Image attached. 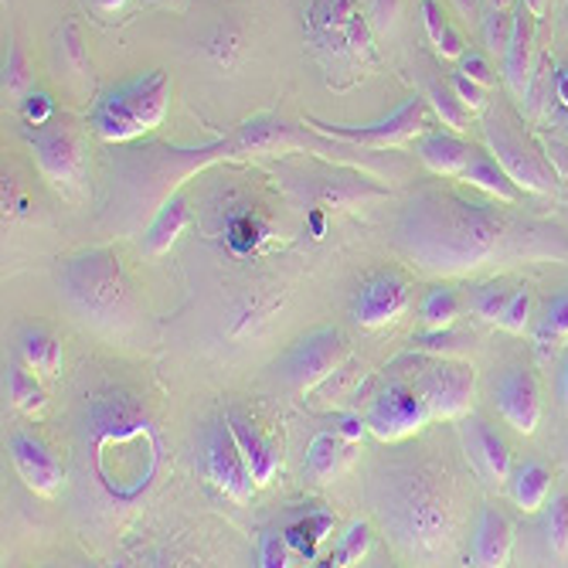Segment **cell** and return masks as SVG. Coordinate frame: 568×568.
<instances>
[{"instance_id": "38", "label": "cell", "mask_w": 568, "mask_h": 568, "mask_svg": "<svg viewBox=\"0 0 568 568\" xmlns=\"http://www.w3.org/2000/svg\"><path fill=\"white\" fill-rule=\"evenodd\" d=\"M460 72H466L473 82H480V85H487V89H494V82H497V76H494V69L487 66V58L484 55H477V51H463V58H460Z\"/></svg>"}, {"instance_id": "10", "label": "cell", "mask_w": 568, "mask_h": 568, "mask_svg": "<svg viewBox=\"0 0 568 568\" xmlns=\"http://www.w3.org/2000/svg\"><path fill=\"white\" fill-rule=\"evenodd\" d=\"M201 463H205V473H208V480L218 487V490H225L232 500H248L252 490H256V477H252V470L235 443V436L225 426H211L205 432V447H201Z\"/></svg>"}, {"instance_id": "14", "label": "cell", "mask_w": 568, "mask_h": 568, "mask_svg": "<svg viewBox=\"0 0 568 568\" xmlns=\"http://www.w3.org/2000/svg\"><path fill=\"white\" fill-rule=\"evenodd\" d=\"M8 450H11L14 470L21 473V480L35 494L51 497L61 487V463L51 456V450L42 443V439L27 436V432H14Z\"/></svg>"}, {"instance_id": "6", "label": "cell", "mask_w": 568, "mask_h": 568, "mask_svg": "<svg viewBox=\"0 0 568 568\" xmlns=\"http://www.w3.org/2000/svg\"><path fill=\"white\" fill-rule=\"evenodd\" d=\"M347 361V337L337 327H321L306 334L282 364V378L293 392H310L324 385L331 374H337V368Z\"/></svg>"}, {"instance_id": "35", "label": "cell", "mask_w": 568, "mask_h": 568, "mask_svg": "<svg viewBox=\"0 0 568 568\" xmlns=\"http://www.w3.org/2000/svg\"><path fill=\"white\" fill-rule=\"evenodd\" d=\"M531 324V293L528 290H514L508 300V310H503L500 327L511 331V334H524Z\"/></svg>"}, {"instance_id": "12", "label": "cell", "mask_w": 568, "mask_h": 568, "mask_svg": "<svg viewBox=\"0 0 568 568\" xmlns=\"http://www.w3.org/2000/svg\"><path fill=\"white\" fill-rule=\"evenodd\" d=\"M313 31H317L321 45H331L337 51H361L368 45V24L355 0H317Z\"/></svg>"}, {"instance_id": "8", "label": "cell", "mask_w": 568, "mask_h": 568, "mask_svg": "<svg viewBox=\"0 0 568 568\" xmlns=\"http://www.w3.org/2000/svg\"><path fill=\"white\" fill-rule=\"evenodd\" d=\"M368 429L382 443H402V439L422 432V426L432 419L426 398L402 382H392L385 392H378L368 405Z\"/></svg>"}, {"instance_id": "5", "label": "cell", "mask_w": 568, "mask_h": 568, "mask_svg": "<svg viewBox=\"0 0 568 568\" xmlns=\"http://www.w3.org/2000/svg\"><path fill=\"white\" fill-rule=\"evenodd\" d=\"M487 143L497 153V161L503 164V171H508L518 181V187H524V192L548 195L555 187L552 164L545 161V157L538 153V147H534L521 130H514V123H511L508 113H494L487 119Z\"/></svg>"}, {"instance_id": "15", "label": "cell", "mask_w": 568, "mask_h": 568, "mask_svg": "<svg viewBox=\"0 0 568 568\" xmlns=\"http://www.w3.org/2000/svg\"><path fill=\"white\" fill-rule=\"evenodd\" d=\"M31 143H35L38 164L51 177V184L72 187L82 181V150L69 130H38Z\"/></svg>"}, {"instance_id": "39", "label": "cell", "mask_w": 568, "mask_h": 568, "mask_svg": "<svg viewBox=\"0 0 568 568\" xmlns=\"http://www.w3.org/2000/svg\"><path fill=\"white\" fill-rule=\"evenodd\" d=\"M24 85H27L24 55H21L18 48H11V51H8V61H4V89L18 96V92H24Z\"/></svg>"}, {"instance_id": "11", "label": "cell", "mask_w": 568, "mask_h": 568, "mask_svg": "<svg viewBox=\"0 0 568 568\" xmlns=\"http://www.w3.org/2000/svg\"><path fill=\"white\" fill-rule=\"evenodd\" d=\"M497 408L503 422L518 432H534L542 422V389L528 368H508L497 382Z\"/></svg>"}, {"instance_id": "41", "label": "cell", "mask_w": 568, "mask_h": 568, "mask_svg": "<svg viewBox=\"0 0 568 568\" xmlns=\"http://www.w3.org/2000/svg\"><path fill=\"white\" fill-rule=\"evenodd\" d=\"M48 113H51V100L45 96V92H31V96L24 100V116L35 126H42L48 119Z\"/></svg>"}, {"instance_id": "31", "label": "cell", "mask_w": 568, "mask_h": 568, "mask_svg": "<svg viewBox=\"0 0 568 568\" xmlns=\"http://www.w3.org/2000/svg\"><path fill=\"white\" fill-rule=\"evenodd\" d=\"M368 545H371V528H368L364 521H355L351 528H347V531L340 534V542H337V548L331 552L327 565H334V568L355 565V561L364 558Z\"/></svg>"}, {"instance_id": "9", "label": "cell", "mask_w": 568, "mask_h": 568, "mask_svg": "<svg viewBox=\"0 0 568 568\" xmlns=\"http://www.w3.org/2000/svg\"><path fill=\"white\" fill-rule=\"evenodd\" d=\"M416 392L426 398L432 419H463L477 392V371L460 361H436L422 371Z\"/></svg>"}, {"instance_id": "18", "label": "cell", "mask_w": 568, "mask_h": 568, "mask_svg": "<svg viewBox=\"0 0 568 568\" xmlns=\"http://www.w3.org/2000/svg\"><path fill=\"white\" fill-rule=\"evenodd\" d=\"M534 14L524 0L518 4V14H514V31H511V42L503 48V76H508V85L524 96L528 85H531V58H534Z\"/></svg>"}, {"instance_id": "25", "label": "cell", "mask_w": 568, "mask_h": 568, "mask_svg": "<svg viewBox=\"0 0 568 568\" xmlns=\"http://www.w3.org/2000/svg\"><path fill=\"white\" fill-rule=\"evenodd\" d=\"M422 21H426V31H429L432 45L439 48V55L463 58V35L450 24V18H447L439 0H422Z\"/></svg>"}, {"instance_id": "33", "label": "cell", "mask_w": 568, "mask_h": 568, "mask_svg": "<svg viewBox=\"0 0 568 568\" xmlns=\"http://www.w3.org/2000/svg\"><path fill=\"white\" fill-rule=\"evenodd\" d=\"M548 508V518H545V534H548V548L552 555H565L568 552V497L558 494L552 497V503H545Z\"/></svg>"}, {"instance_id": "37", "label": "cell", "mask_w": 568, "mask_h": 568, "mask_svg": "<svg viewBox=\"0 0 568 568\" xmlns=\"http://www.w3.org/2000/svg\"><path fill=\"white\" fill-rule=\"evenodd\" d=\"M545 334L568 337V290H561L558 297L548 300V306H545Z\"/></svg>"}, {"instance_id": "20", "label": "cell", "mask_w": 568, "mask_h": 568, "mask_svg": "<svg viewBox=\"0 0 568 568\" xmlns=\"http://www.w3.org/2000/svg\"><path fill=\"white\" fill-rule=\"evenodd\" d=\"M229 429H232V436H235V443H239V450H242V456H245V463H248V470H252V477H256V484L263 487V484H269L273 480V473L279 470V453H276V447L269 443V439H263L259 436V429L252 426L242 413H229Z\"/></svg>"}, {"instance_id": "27", "label": "cell", "mask_w": 568, "mask_h": 568, "mask_svg": "<svg viewBox=\"0 0 568 568\" xmlns=\"http://www.w3.org/2000/svg\"><path fill=\"white\" fill-rule=\"evenodd\" d=\"M340 450H344V439L340 436H331V432H321L313 436V443L306 450V470L313 480H327L334 477V470L340 466Z\"/></svg>"}, {"instance_id": "2", "label": "cell", "mask_w": 568, "mask_h": 568, "mask_svg": "<svg viewBox=\"0 0 568 568\" xmlns=\"http://www.w3.org/2000/svg\"><path fill=\"white\" fill-rule=\"evenodd\" d=\"M503 239V215L487 201L453 192H419L398 215L395 242L426 273H470L484 266Z\"/></svg>"}, {"instance_id": "40", "label": "cell", "mask_w": 568, "mask_h": 568, "mask_svg": "<svg viewBox=\"0 0 568 568\" xmlns=\"http://www.w3.org/2000/svg\"><path fill=\"white\" fill-rule=\"evenodd\" d=\"M287 545L290 542H282L279 534H266V538H263V565H269V568L287 565Z\"/></svg>"}, {"instance_id": "29", "label": "cell", "mask_w": 568, "mask_h": 568, "mask_svg": "<svg viewBox=\"0 0 568 568\" xmlns=\"http://www.w3.org/2000/svg\"><path fill=\"white\" fill-rule=\"evenodd\" d=\"M331 528H334V518H331L327 511H313L306 521H300V524H293V528L287 531V542H290L297 552H303L306 558H313V555H317V545L327 538Z\"/></svg>"}, {"instance_id": "45", "label": "cell", "mask_w": 568, "mask_h": 568, "mask_svg": "<svg viewBox=\"0 0 568 568\" xmlns=\"http://www.w3.org/2000/svg\"><path fill=\"white\" fill-rule=\"evenodd\" d=\"M558 395H561V402L568 408V355H565L561 368H558Z\"/></svg>"}, {"instance_id": "44", "label": "cell", "mask_w": 568, "mask_h": 568, "mask_svg": "<svg viewBox=\"0 0 568 568\" xmlns=\"http://www.w3.org/2000/svg\"><path fill=\"white\" fill-rule=\"evenodd\" d=\"M66 55L72 58V66H76L79 72L85 69V55H82V42H79V31H76L72 24L66 27Z\"/></svg>"}, {"instance_id": "22", "label": "cell", "mask_w": 568, "mask_h": 568, "mask_svg": "<svg viewBox=\"0 0 568 568\" xmlns=\"http://www.w3.org/2000/svg\"><path fill=\"white\" fill-rule=\"evenodd\" d=\"M511 497L521 511L534 514L548 503L552 494V473L542 463H521L518 470H511Z\"/></svg>"}, {"instance_id": "7", "label": "cell", "mask_w": 568, "mask_h": 568, "mask_svg": "<svg viewBox=\"0 0 568 568\" xmlns=\"http://www.w3.org/2000/svg\"><path fill=\"white\" fill-rule=\"evenodd\" d=\"M310 126H317V130H321L324 137L382 150V147H398V143H405V140H413V137L426 134V126H429V106H426V100L413 96V100H405L389 119L371 123V126H331V123H321V119H310Z\"/></svg>"}, {"instance_id": "23", "label": "cell", "mask_w": 568, "mask_h": 568, "mask_svg": "<svg viewBox=\"0 0 568 568\" xmlns=\"http://www.w3.org/2000/svg\"><path fill=\"white\" fill-rule=\"evenodd\" d=\"M61 340L55 337V334H48V331H42V327H27V331H21V361L31 368V371H38V374H45V378H51V374H58V368H61Z\"/></svg>"}, {"instance_id": "43", "label": "cell", "mask_w": 568, "mask_h": 568, "mask_svg": "<svg viewBox=\"0 0 568 568\" xmlns=\"http://www.w3.org/2000/svg\"><path fill=\"white\" fill-rule=\"evenodd\" d=\"M368 14H371V21H374L378 31H385L392 24V18H395V0H371Z\"/></svg>"}, {"instance_id": "46", "label": "cell", "mask_w": 568, "mask_h": 568, "mask_svg": "<svg viewBox=\"0 0 568 568\" xmlns=\"http://www.w3.org/2000/svg\"><path fill=\"white\" fill-rule=\"evenodd\" d=\"M555 92H558L561 106L568 109V69H561V72H558V79H555Z\"/></svg>"}, {"instance_id": "3", "label": "cell", "mask_w": 568, "mask_h": 568, "mask_svg": "<svg viewBox=\"0 0 568 568\" xmlns=\"http://www.w3.org/2000/svg\"><path fill=\"white\" fill-rule=\"evenodd\" d=\"M167 92L171 82L164 72H150L143 79L126 82L123 89L109 92V96L92 109V126L106 140H134L153 126H161L167 113Z\"/></svg>"}, {"instance_id": "17", "label": "cell", "mask_w": 568, "mask_h": 568, "mask_svg": "<svg viewBox=\"0 0 568 568\" xmlns=\"http://www.w3.org/2000/svg\"><path fill=\"white\" fill-rule=\"evenodd\" d=\"M511 545H514V524L511 518L497 511V508H484L477 518V528H473V565H484V568H497V565H508L511 558Z\"/></svg>"}, {"instance_id": "1", "label": "cell", "mask_w": 568, "mask_h": 568, "mask_svg": "<svg viewBox=\"0 0 568 568\" xmlns=\"http://www.w3.org/2000/svg\"><path fill=\"white\" fill-rule=\"evenodd\" d=\"M371 500L392 542L419 561L447 558L463 528L460 480L450 463L398 456L371 477Z\"/></svg>"}, {"instance_id": "36", "label": "cell", "mask_w": 568, "mask_h": 568, "mask_svg": "<svg viewBox=\"0 0 568 568\" xmlns=\"http://www.w3.org/2000/svg\"><path fill=\"white\" fill-rule=\"evenodd\" d=\"M450 85L456 89V96H460V100H463V103H466L473 113L484 109V106H487V100H490V89H487V85H480V82H473L466 72H456Z\"/></svg>"}, {"instance_id": "42", "label": "cell", "mask_w": 568, "mask_h": 568, "mask_svg": "<svg viewBox=\"0 0 568 568\" xmlns=\"http://www.w3.org/2000/svg\"><path fill=\"white\" fill-rule=\"evenodd\" d=\"M364 429H368V419H361L358 413H347V416H340L337 436L344 439V443H358V439L364 436Z\"/></svg>"}, {"instance_id": "32", "label": "cell", "mask_w": 568, "mask_h": 568, "mask_svg": "<svg viewBox=\"0 0 568 568\" xmlns=\"http://www.w3.org/2000/svg\"><path fill=\"white\" fill-rule=\"evenodd\" d=\"M514 14H518V4L514 8H487L484 14V42L490 51H500L508 48L511 42V31H514Z\"/></svg>"}, {"instance_id": "34", "label": "cell", "mask_w": 568, "mask_h": 568, "mask_svg": "<svg viewBox=\"0 0 568 568\" xmlns=\"http://www.w3.org/2000/svg\"><path fill=\"white\" fill-rule=\"evenodd\" d=\"M511 293H514V290L500 287V282H487V287H480L477 293H473V310H477L484 321H494V324H500L503 310H508V300H511Z\"/></svg>"}, {"instance_id": "19", "label": "cell", "mask_w": 568, "mask_h": 568, "mask_svg": "<svg viewBox=\"0 0 568 568\" xmlns=\"http://www.w3.org/2000/svg\"><path fill=\"white\" fill-rule=\"evenodd\" d=\"M419 157L432 174L443 177H463L470 161L477 157V147L466 143L456 134H426L419 140Z\"/></svg>"}, {"instance_id": "21", "label": "cell", "mask_w": 568, "mask_h": 568, "mask_svg": "<svg viewBox=\"0 0 568 568\" xmlns=\"http://www.w3.org/2000/svg\"><path fill=\"white\" fill-rule=\"evenodd\" d=\"M463 181H470L473 187H480V192L494 195V198L503 201V205H514L518 195H521L518 181H514L508 171H503V164L497 161V157H490V153H484V150H477V157L470 161Z\"/></svg>"}, {"instance_id": "48", "label": "cell", "mask_w": 568, "mask_h": 568, "mask_svg": "<svg viewBox=\"0 0 568 568\" xmlns=\"http://www.w3.org/2000/svg\"><path fill=\"white\" fill-rule=\"evenodd\" d=\"M524 4H528V8H531L534 14L542 18V14H545V4H548V0H524Z\"/></svg>"}, {"instance_id": "16", "label": "cell", "mask_w": 568, "mask_h": 568, "mask_svg": "<svg viewBox=\"0 0 568 568\" xmlns=\"http://www.w3.org/2000/svg\"><path fill=\"white\" fill-rule=\"evenodd\" d=\"M466 453L490 484H508L511 480V447L503 443V436L490 429L484 419H470L463 426Z\"/></svg>"}, {"instance_id": "4", "label": "cell", "mask_w": 568, "mask_h": 568, "mask_svg": "<svg viewBox=\"0 0 568 568\" xmlns=\"http://www.w3.org/2000/svg\"><path fill=\"white\" fill-rule=\"evenodd\" d=\"M61 287H66L69 300L96 321H113L123 313L126 300H130V287H126L123 266L113 252H85V256L72 259L61 273Z\"/></svg>"}, {"instance_id": "30", "label": "cell", "mask_w": 568, "mask_h": 568, "mask_svg": "<svg viewBox=\"0 0 568 568\" xmlns=\"http://www.w3.org/2000/svg\"><path fill=\"white\" fill-rule=\"evenodd\" d=\"M4 385H8V398L24 408V413H31V408H38L45 402V392L38 385V378L31 374L27 364H11L8 374H4Z\"/></svg>"}, {"instance_id": "26", "label": "cell", "mask_w": 568, "mask_h": 568, "mask_svg": "<svg viewBox=\"0 0 568 568\" xmlns=\"http://www.w3.org/2000/svg\"><path fill=\"white\" fill-rule=\"evenodd\" d=\"M429 106L436 109V116L443 119V126H450L453 134H463L470 130V106L456 96L453 85H443V82H432L429 85Z\"/></svg>"}, {"instance_id": "13", "label": "cell", "mask_w": 568, "mask_h": 568, "mask_svg": "<svg viewBox=\"0 0 568 568\" xmlns=\"http://www.w3.org/2000/svg\"><path fill=\"white\" fill-rule=\"evenodd\" d=\"M405 306H408V282L395 273H382L361 287L355 303V321L361 327H385Z\"/></svg>"}, {"instance_id": "47", "label": "cell", "mask_w": 568, "mask_h": 568, "mask_svg": "<svg viewBox=\"0 0 568 568\" xmlns=\"http://www.w3.org/2000/svg\"><path fill=\"white\" fill-rule=\"evenodd\" d=\"M126 4V0H96V8H103V11H119Z\"/></svg>"}, {"instance_id": "24", "label": "cell", "mask_w": 568, "mask_h": 568, "mask_svg": "<svg viewBox=\"0 0 568 568\" xmlns=\"http://www.w3.org/2000/svg\"><path fill=\"white\" fill-rule=\"evenodd\" d=\"M184 229H187V205H184V198H171L161 211H157V218L143 235L147 252L150 256H161V252H167L181 239Z\"/></svg>"}, {"instance_id": "28", "label": "cell", "mask_w": 568, "mask_h": 568, "mask_svg": "<svg viewBox=\"0 0 568 568\" xmlns=\"http://www.w3.org/2000/svg\"><path fill=\"white\" fill-rule=\"evenodd\" d=\"M460 317V297L450 287H436L422 300V321L429 331H447Z\"/></svg>"}]
</instances>
